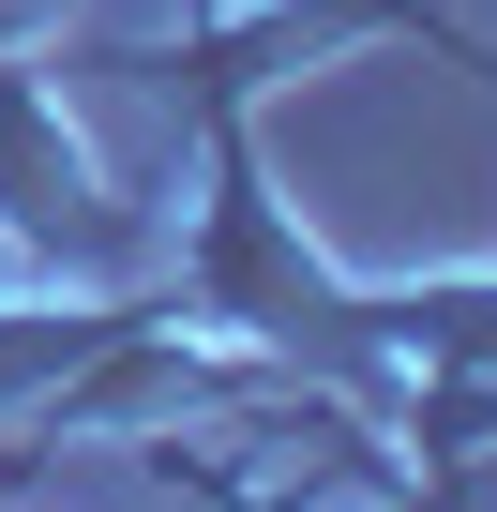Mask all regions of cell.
<instances>
[{"instance_id": "6da1fadb", "label": "cell", "mask_w": 497, "mask_h": 512, "mask_svg": "<svg viewBox=\"0 0 497 512\" xmlns=\"http://www.w3.org/2000/svg\"><path fill=\"white\" fill-rule=\"evenodd\" d=\"M0 256H31L46 287H151L166 211L106 181V151L61 121V61L0 46Z\"/></svg>"}]
</instances>
